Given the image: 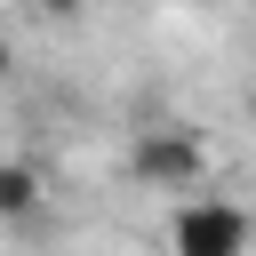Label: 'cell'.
<instances>
[{
    "instance_id": "cell-4",
    "label": "cell",
    "mask_w": 256,
    "mask_h": 256,
    "mask_svg": "<svg viewBox=\"0 0 256 256\" xmlns=\"http://www.w3.org/2000/svg\"><path fill=\"white\" fill-rule=\"evenodd\" d=\"M0 72H8V40H0Z\"/></svg>"
},
{
    "instance_id": "cell-3",
    "label": "cell",
    "mask_w": 256,
    "mask_h": 256,
    "mask_svg": "<svg viewBox=\"0 0 256 256\" xmlns=\"http://www.w3.org/2000/svg\"><path fill=\"white\" fill-rule=\"evenodd\" d=\"M40 200H48L40 168H24V160H0V224H24V216H40Z\"/></svg>"
},
{
    "instance_id": "cell-2",
    "label": "cell",
    "mask_w": 256,
    "mask_h": 256,
    "mask_svg": "<svg viewBox=\"0 0 256 256\" xmlns=\"http://www.w3.org/2000/svg\"><path fill=\"white\" fill-rule=\"evenodd\" d=\"M128 168H136V184H160V192H184L192 200V184L208 176V144L192 128H144L136 152H128Z\"/></svg>"
},
{
    "instance_id": "cell-1",
    "label": "cell",
    "mask_w": 256,
    "mask_h": 256,
    "mask_svg": "<svg viewBox=\"0 0 256 256\" xmlns=\"http://www.w3.org/2000/svg\"><path fill=\"white\" fill-rule=\"evenodd\" d=\"M248 240H256L248 208L240 200H216V192H192L168 216V248L176 256H248Z\"/></svg>"
}]
</instances>
